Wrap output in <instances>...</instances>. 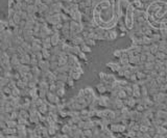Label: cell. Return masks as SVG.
Here are the masks:
<instances>
[{
  "mask_svg": "<svg viewBox=\"0 0 167 138\" xmlns=\"http://www.w3.org/2000/svg\"><path fill=\"white\" fill-rule=\"evenodd\" d=\"M20 62L21 64H30V60H31V56L28 53H25L23 55H20Z\"/></svg>",
  "mask_w": 167,
  "mask_h": 138,
  "instance_id": "6da1fadb",
  "label": "cell"
},
{
  "mask_svg": "<svg viewBox=\"0 0 167 138\" xmlns=\"http://www.w3.org/2000/svg\"><path fill=\"white\" fill-rule=\"evenodd\" d=\"M96 88H97V90L99 91L100 94H105L106 91H107V87H106L105 85H102V83H101V84H98V85L96 86Z\"/></svg>",
  "mask_w": 167,
  "mask_h": 138,
  "instance_id": "277c9868",
  "label": "cell"
},
{
  "mask_svg": "<svg viewBox=\"0 0 167 138\" xmlns=\"http://www.w3.org/2000/svg\"><path fill=\"white\" fill-rule=\"evenodd\" d=\"M57 94L60 98H62V97H64V95H65V88H58V90H57Z\"/></svg>",
  "mask_w": 167,
  "mask_h": 138,
  "instance_id": "5b68a950",
  "label": "cell"
},
{
  "mask_svg": "<svg viewBox=\"0 0 167 138\" xmlns=\"http://www.w3.org/2000/svg\"><path fill=\"white\" fill-rule=\"evenodd\" d=\"M77 56H79V57H81V59H84V60H86V59H87L86 53H85V52H83V51H81L79 54H77Z\"/></svg>",
  "mask_w": 167,
  "mask_h": 138,
  "instance_id": "52a82bcc",
  "label": "cell"
},
{
  "mask_svg": "<svg viewBox=\"0 0 167 138\" xmlns=\"http://www.w3.org/2000/svg\"><path fill=\"white\" fill-rule=\"evenodd\" d=\"M88 46H93V45H95V41L94 40H92V39H88L86 42H85Z\"/></svg>",
  "mask_w": 167,
  "mask_h": 138,
  "instance_id": "ba28073f",
  "label": "cell"
},
{
  "mask_svg": "<svg viewBox=\"0 0 167 138\" xmlns=\"http://www.w3.org/2000/svg\"><path fill=\"white\" fill-rule=\"evenodd\" d=\"M108 66L110 68H112V71H114V72H118L120 70V66L117 63H108Z\"/></svg>",
  "mask_w": 167,
  "mask_h": 138,
  "instance_id": "7a4b0ae2",
  "label": "cell"
},
{
  "mask_svg": "<svg viewBox=\"0 0 167 138\" xmlns=\"http://www.w3.org/2000/svg\"><path fill=\"white\" fill-rule=\"evenodd\" d=\"M114 55H115V56H117V57H119V58H120L122 54H121V52H120L119 50H117V51H115V52H114Z\"/></svg>",
  "mask_w": 167,
  "mask_h": 138,
  "instance_id": "30bf717a",
  "label": "cell"
},
{
  "mask_svg": "<svg viewBox=\"0 0 167 138\" xmlns=\"http://www.w3.org/2000/svg\"><path fill=\"white\" fill-rule=\"evenodd\" d=\"M84 135L87 137V138H93V133H92V129H85L83 131Z\"/></svg>",
  "mask_w": 167,
  "mask_h": 138,
  "instance_id": "3957f363",
  "label": "cell"
},
{
  "mask_svg": "<svg viewBox=\"0 0 167 138\" xmlns=\"http://www.w3.org/2000/svg\"><path fill=\"white\" fill-rule=\"evenodd\" d=\"M67 85H68V86H70V87H73L74 86V80L69 76V78H68V80H67Z\"/></svg>",
  "mask_w": 167,
  "mask_h": 138,
  "instance_id": "8992f818",
  "label": "cell"
},
{
  "mask_svg": "<svg viewBox=\"0 0 167 138\" xmlns=\"http://www.w3.org/2000/svg\"><path fill=\"white\" fill-rule=\"evenodd\" d=\"M0 75H1V74H0Z\"/></svg>",
  "mask_w": 167,
  "mask_h": 138,
  "instance_id": "8fae6325",
  "label": "cell"
},
{
  "mask_svg": "<svg viewBox=\"0 0 167 138\" xmlns=\"http://www.w3.org/2000/svg\"><path fill=\"white\" fill-rule=\"evenodd\" d=\"M144 108H145V105H142V104H139V105L137 106V110H138V111H143Z\"/></svg>",
  "mask_w": 167,
  "mask_h": 138,
  "instance_id": "9c48e42d",
  "label": "cell"
}]
</instances>
